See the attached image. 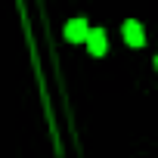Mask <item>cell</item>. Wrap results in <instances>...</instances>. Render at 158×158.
Returning a JSON list of instances; mask_svg holds the SVG:
<instances>
[{
  "mask_svg": "<svg viewBox=\"0 0 158 158\" xmlns=\"http://www.w3.org/2000/svg\"><path fill=\"white\" fill-rule=\"evenodd\" d=\"M65 37H68L71 44H81V40L90 37V25H87L84 19H71V22L65 25Z\"/></svg>",
  "mask_w": 158,
  "mask_h": 158,
  "instance_id": "6da1fadb",
  "label": "cell"
},
{
  "mask_svg": "<svg viewBox=\"0 0 158 158\" xmlns=\"http://www.w3.org/2000/svg\"><path fill=\"white\" fill-rule=\"evenodd\" d=\"M124 40L130 44V47H143V40H146V34H143V25L139 22H124Z\"/></svg>",
  "mask_w": 158,
  "mask_h": 158,
  "instance_id": "7a4b0ae2",
  "label": "cell"
},
{
  "mask_svg": "<svg viewBox=\"0 0 158 158\" xmlns=\"http://www.w3.org/2000/svg\"><path fill=\"white\" fill-rule=\"evenodd\" d=\"M87 47H90L93 56H102V53H106V31H102V28H93L90 37H87Z\"/></svg>",
  "mask_w": 158,
  "mask_h": 158,
  "instance_id": "3957f363",
  "label": "cell"
},
{
  "mask_svg": "<svg viewBox=\"0 0 158 158\" xmlns=\"http://www.w3.org/2000/svg\"><path fill=\"white\" fill-rule=\"evenodd\" d=\"M155 68H158V56H155Z\"/></svg>",
  "mask_w": 158,
  "mask_h": 158,
  "instance_id": "277c9868",
  "label": "cell"
}]
</instances>
